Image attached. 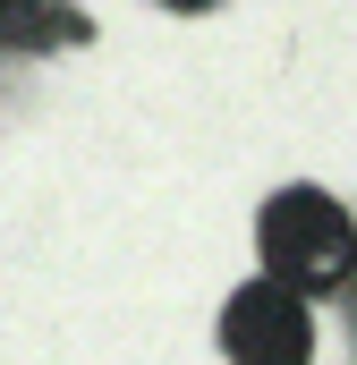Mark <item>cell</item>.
<instances>
[{
	"instance_id": "cell-1",
	"label": "cell",
	"mask_w": 357,
	"mask_h": 365,
	"mask_svg": "<svg viewBox=\"0 0 357 365\" xmlns=\"http://www.w3.org/2000/svg\"><path fill=\"white\" fill-rule=\"evenodd\" d=\"M256 264L306 297H332L357 280V221L332 187H281L256 212Z\"/></svg>"
},
{
	"instance_id": "cell-2",
	"label": "cell",
	"mask_w": 357,
	"mask_h": 365,
	"mask_svg": "<svg viewBox=\"0 0 357 365\" xmlns=\"http://www.w3.org/2000/svg\"><path fill=\"white\" fill-rule=\"evenodd\" d=\"M221 357L238 365H306L315 357V297L289 280L256 272L230 306H221Z\"/></svg>"
},
{
	"instance_id": "cell-3",
	"label": "cell",
	"mask_w": 357,
	"mask_h": 365,
	"mask_svg": "<svg viewBox=\"0 0 357 365\" xmlns=\"http://www.w3.org/2000/svg\"><path fill=\"white\" fill-rule=\"evenodd\" d=\"M162 9H187V17H196V9H213V0H162Z\"/></svg>"
},
{
	"instance_id": "cell-4",
	"label": "cell",
	"mask_w": 357,
	"mask_h": 365,
	"mask_svg": "<svg viewBox=\"0 0 357 365\" xmlns=\"http://www.w3.org/2000/svg\"><path fill=\"white\" fill-rule=\"evenodd\" d=\"M0 9H9V0H0Z\"/></svg>"
}]
</instances>
